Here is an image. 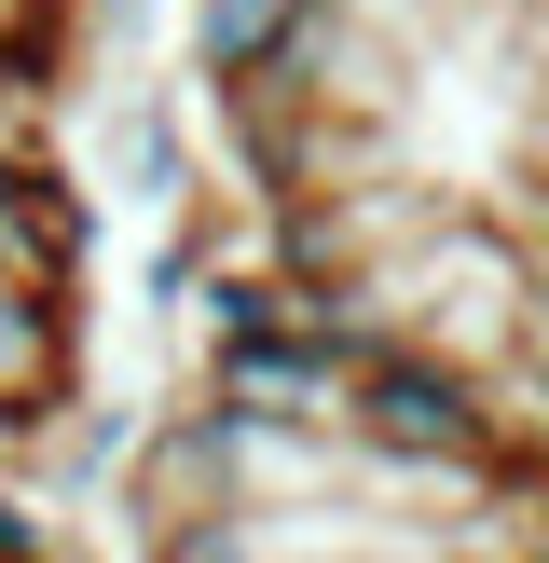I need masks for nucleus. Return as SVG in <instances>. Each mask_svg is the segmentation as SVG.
Returning a JSON list of instances; mask_svg holds the SVG:
<instances>
[{
	"label": "nucleus",
	"mask_w": 549,
	"mask_h": 563,
	"mask_svg": "<svg viewBox=\"0 0 549 563\" xmlns=\"http://www.w3.org/2000/svg\"><path fill=\"white\" fill-rule=\"evenodd\" d=\"M536 247H549V220H536Z\"/></svg>",
	"instance_id": "nucleus-15"
},
{
	"label": "nucleus",
	"mask_w": 549,
	"mask_h": 563,
	"mask_svg": "<svg viewBox=\"0 0 549 563\" xmlns=\"http://www.w3.org/2000/svg\"><path fill=\"white\" fill-rule=\"evenodd\" d=\"M110 509L124 537L152 550L165 522H206V509H247V454H234V412L220 399H179V412H137L124 467H110Z\"/></svg>",
	"instance_id": "nucleus-3"
},
{
	"label": "nucleus",
	"mask_w": 549,
	"mask_h": 563,
	"mask_svg": "<svg viewBox=\"0 0 549 563\" xmlns=\"http://www.w3.org/2000/svg\"><path fill=\"white\" fill-rule=\"evenodd\" d=\"M0 563H82V550H69V537H42V550H0Z\"/></svg>",
	"instance_id": "nucleus-13"
},
{
	"label": "nucleus",
	"mask_w": 549,
	"mask_h": 563,
	"mask_svg": "<svg viewBox=\"0 0 549 563\" xmlns=\"http://www.w3.org/2000/svg\"><path fill=\"white\" fill-rule=\"evenodd\" d=\"M302 14H316V0H192V82H261L274 55L302 42Z\"/></svg>",
	"instance_id": "nucleus-7"
},
{
	"label": "nucleus",
	"mask_w": 549,
	"mask_h": 563,
	"mask_svg": "<svg viewBox=\"0 0 549 563\" xmlns=\"http://www.w3.org/2000/svg\"><path fill=\"white\" fill-rule=\"evenodd\" d=\"M344 385H357V357L316 344V330H261V344H206L192 357V399L247 412V427H329L344 440Z\"/></svg>",
	"instance_id": "nucleus-5"
},
{
	"label": "nucleus",
	"mask_w": 549,
	"mask_h": 563,
	"mask_svg": "<svg viewBox=\"0 0 549 563\" xmlns=\"http://www.w3.org/2000/svg\"><path fill=\"white\" fill-rule=\"evenodd\" d=\"M14 27H27V0H0V42H14Z\"/></svg>",
	"instance_id": "nucleus-14"
},
{
	"label": "nucleus",
	"mask_w": 549,
	"mask_h": 563,
	"mask_svg": "<svg viewBox=\"0 0 549 563\" xmlns=\"http://www.w3.org/2000/svg\"><path fill=\"white\" fill-rule=\"evenodd\" d=\"M82 385H97V357H82V289L0 262V454H27Z\"/></svg>",
	"instance_id": "nucleus-4"
},
{
	"label": "nucleus",
	"mask_w": 549,
	"mask_h": 563,
	"mask_svg": "<svg viewBox=\"0 0 549 563\" xmlns=\"http://www.w3.org/2000/svg\"><path fill=\"white\" fill-rule=\"evenodd\" d=\"M536 275H549V247H536V220H522V207H439L412 247H384V262H371V289H384V317H399L412 344L508 372Z\"/></svg>",
	"instance_id": "nucleus-1"
},
{
	"label": "nucleus",
	"mask_w": 549,
	"mask_h": 563,
	"mask_svg": "<svg viewBox=\"0 0 549 563\" xmlns=\"http://www.w3.org/2000/svg\"><path fill=\"white\" fill-rule=\"evenodd\" d=\"M274 563H371V550H344V537H289Z\"/></svg>",
	"instance_id": "nucleus-11"
},
{
	"label": "nucleus",
	"mask_w": 549,
	"mask_h": 563,
	"mask_svg": "<svg viewBox=\"0 0 549 563\" xmlns=\"http://www.w3.org/2000/svg\"><path fill=\"white\" fill-rule=\"evenodd\" d=\"M289 522H302V509H206V522H165L137 563H274Z\"/></svg>",
	"instance_id": "nucleus-8"
},
{
	"label": "nucleus",
	"mask_w": 549,
	"mask_h": 563,
	"mask_svg": "<svg viewBox=\"0 0 549 563\" xmlns=\"http://www.w3.org/2000/svg\"><path fill=\"white\" fill-rule=\"evenodd\" d=\"M97 247H110V192L82 179L69 152H42V165H0V262H14V275L97 289Z\"/></svg>",
	"instance_id": "nucleus-6"
},
{
	"label": "nucleus",
	"mask_w": 549,
	"mask_h": 563,
	"mask_svg": "<svg viewBox=\"0 0 549 563\" xmlns=\"http://www.w3.org/2000/svg\"><path fill=\"white\" fill-rule=\"evenodd\" d=\"M55 137H69V97H55V82H27L14 55H0V165H42Z\"/></svg>",
	"instance_id": "nucleus-10"
},
{
	"label": "nucleus",
	"mask_w": 549,
	"mask_h": 563,
	"mask_svg": "<svg viewBox=\"0 0 549 563\" xmlns=\"http://www.w3.org/2000/svg\"><path fill=\"white\" fill-rule=\"evenodd\" d=\"M344 440H357V482H384V467H494L508 454V399H494L481 357H439L412 330H384L344 385Z\"/></svg>",
	"instance_id": "nucleus-2"
},
{
	"label": "nucleus",
	"mask_w": 549,
	"mask_h": 563,
	"mask_svg": "<svg viewBox=\"0 0 549 563\" xmlns=\"http://www.w3.org/2000/svg\"><path fill=\"white\" fill-rule=\"evenodd\" d=\"M412 563H508V550H453V537H426V550H412Z\"/></svg>",
	"instance_id": "nucleus-12"
},
{
	"label": "nucleus",
	"mask_w": 549,
	"mask_h": 563,
	"mask_svg": "<svg viewBox=\"0 0 549 563\" xmlns=\"http://www.w3.org/2000/svg\"><path fill=\"white\" fill-rule=\"evenodd\" d=\"M494 399H508V454H549V275H536V302H522V344H508V372H494Z\"/></svg>",
	"instance_id": "nucleus-9"
}]
</instances>
